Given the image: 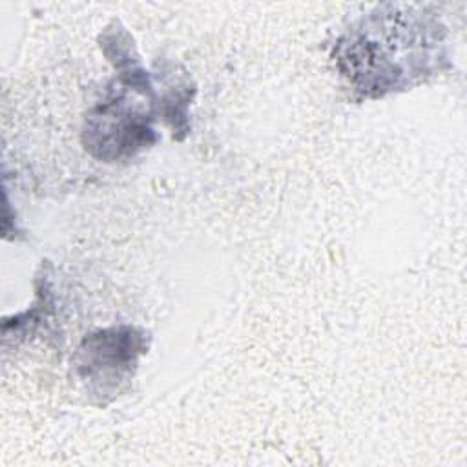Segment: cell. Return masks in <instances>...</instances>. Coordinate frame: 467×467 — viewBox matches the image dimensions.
<instances>
[{
  "label": "cell",
  "mask_w": 467,
  "mask_h": 467,
  "mask_svg": "<svg viewBox=\"0 0 467 467\" xmlns=\"http://www.w3.org/2000/svg\"><path fill=\"white\" fill-rule=\"evenodd\" d=\"M443 27L414 5L387 4L361 16L336 44L343 77L365 97L405 89L436 71Z\"/></svg>",
  "instance_id": "cell-1"
}]
</instances>
